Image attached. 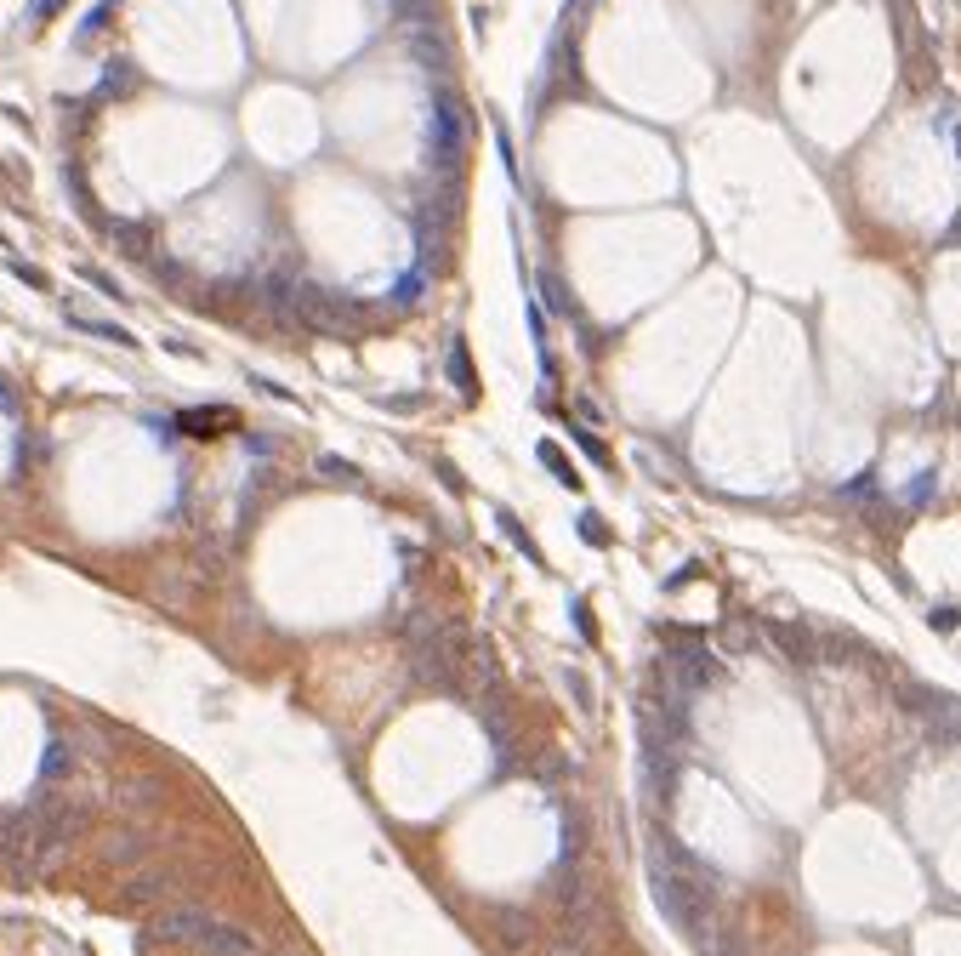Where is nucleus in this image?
I'll return each mask as SVG.
<instances>
[{
  "mask_svg": "<svg viewBox=\"0 0 961 956\" xmlns=\"http://www.w3.org/2000/svg\"><path fill=\"white\" fill-rule=\"evenodd\" d=\"M154 933H160V940H171V945L205 951V956H245V951H250V940H245L240 928L205 917V911H165V917L154 922Z\"/></svg>",
  "mask_w": 961,
  "mask_h": 956,
  "instance_id": "1",
  "label": "nucleus"
},
{
  "mask_svg": "<svg viewBox=\"0 0 961 956\" xmlns=\"http://www.w3.org/2000/svg\"><path fill=\"white\" fill-rule=\"evenodd\" d=\"M466 137H473L466 109H461L450 92H438V97H433V154H438V165H456V160L466 154Z\"/></svg>",
  "mask_w": 961,
  "mask_h": 956,
  "instance_id": "2",
  "label": "nucleus"
},
{
  "mask_svg": "<svg viewBox=\"0 0 961 956\" xmlns=\"http://www.w3.org/2000/svg\"><path fill=\"white\" fill-rule=\"evenodd\" d=\"M672 661L682 666V672H677V684H689V689H706V684H717V661H711L706 649H694V644H677V649H672Z\"/></svg>",
  "mask_w": 961,
  "mask_h": 956,
  "instance_id": "3",
  "label": "nucleus"
},
{
  "mask_svg": "<svg viewBox=\"0 0 961 956\" xmlns=\"http://www.w3.org/2000/svg\"><path fill=\"white\" fill-rule=\"evenodd\" d=\"M177 428L182 433H222V428H233V410H182Z\"/></svg>",
  "mask_w": 961,
  "mask_h": 956,
  "instance_id": "4",
  "label": "nucleus"
},
{
  "mask_svg": "<svg viewBox=\"0 0 961 956\" xmlns=\"http://www.w3.org/2000/svg\"><path fill=\"white\" fill-rule=\"evenodd\" d=\"M69 325L74 330H85V336H103V342H120V348H137V336L125 330V325H109V319H74L69 313Z\"/></svg>",
  "mask_w": 961,
  "mask_h": 956,
  "instance_id": "5",
  "label": "nucleus"
},
{
  "mask_svg": "<svg viewBox=\"0 0 961 956\" xmlns=\"http://www.w3.org/2000/svg\"><path fill=\"white\" fill-rule=\"evenodd\" d=\"M450 381H456V388H461L466 399L478 393V381H473V359H466V342H461V336L450 342Z\"/></svg>",
  "mask_w": 961,
  "mask_h": 956,
  "instance_id": "6",
  "label": "nucleus"
},
{
  "mask_svg": "<svg viewBox=\"0 0 961 956\" xmlns=\"http://www.w3.org/2000/svg\"><path fill=\"white\" fill-rule=\"evenodd\" d=\"M541 467H546L552 478H564L569 490H581V478H574V467L564 461V450H558V444H541Z\"/></svg>",
  "mask_w": 961,
  "mask_h": 956,
  "instance_id": "7",
  "label": "nucleus"
},
{
  "mask_svg": "<svg viewBox=\"0 0 961 956\" xmlns=\"http://www.w3.org/2000/svg\"><path fill=\"white\" fill-rule=\"evenodd\" d=\"M114 245H125L132 257H148V228H137V222H120V228H114Z\"/></svg>",
  "mask_w": 961,
  "mask_h": 956,
  "instance_id": "8",
  "label": "nucleus"
},
{
  "mask_svg": "<svg viewBox=\"0 0 961 956\" xmlns=\"http://www.w3.org/2000/svg\"><path fill=\"white\" fill-rule=\"evenodd\" d=\"M319 473L336 478V484H358V467H353V461H341V456H319Z\"/></svg>",
  "mask_w": 961,
  "mask_h": 956,
  "instance_id": "9",
  "label": "nucleus"
},
{
  "mask_svg": "<svg viewBox=\"0 0 961 956\" xmlns=\"http://www.w3.org/2000/svg\"><path fill=\"white\" fill-rule=\"evenodd\" d=\"M574 444H581V450H586V456H592L597 467H609V444H603V439H597V433H586V428H574Z\"/></svg>",
  "mask_w": 961,
  "mask_h": 956,
  "instance_id": "10",
  "label": "nucleus"
},
{
  "mask_svg": "<svg viewBox=\"0 0 961 956\" xmlns=\"http://www.w3.org/2000/svg\"><path fill=\"white\" fill-rule=\"evenodd\" d=\"M125 86H132V63H114V69L103 74V97H109V92H125Z\"/></svg>",
  "mask_w": 961,
  "mask_h": 956,
  "instance_id": "11",
  "label": "nucleus"
},
{
  "mask_svg": "<svg viewBox=\"0 0 961 956\" xmlns=\"http://www.w3.org/2000/svg\"><path fill=\"white\" fill-rule=\"evenodd\" d=\"M581 529H586V541H592V547H609V524L597 518V513H581Z\"/></svg>",
  "mask_w": 961,
  "mask_h": 956,
  "instance_id": "12",
  "label": "nucleus"
},
{
  "mask_svg": "<svg viewBox=\"0 0 961 956\" xmlns=\"http://www.w3.org/2000/svg\"><path fill=\"white\" fill-rule=\"evenodd\" d=\"M69 769V746H46V780H57Z\"/></svg>",
  "mask_w": 961,
  "mask_h": 956,
  "instance_id": "13",
  "label": "nucleus"
},
{
  "mask_svg": "<svg viewBox=\"0 0 961 956\" xmlns=\"http://www.w3.org/2000/svg\"><path fill=\"white\" fill-rule=\"evenodd\" d=\"M103 24H109V6H97L92 17H85V24H80V40H92V34H97Z\"/></svg>",
  "mask_w": 961,
  "mask_h": 956,
  "instance_id": "14",
  "label": "nucleus"
},
{
  "mask_svg": "<svg viewBox=\"0 0 961 956\" xmlns=\"http://www.w3.org/2000/svg\"><path fill=\"white\" fill-rule=\"evenodd\" d=\"M80 273H85V280H92V285H97L103 296H120V285L109 280V273H97V268H80Z\"/></svg>",
  "mask_w": 961,
  "mask_h": 956,
  "instance_id": "15",
  "label": "nucleus"
},
{
  "mask_svg": "<svg viewBox=\"0 0 961 956\" xmlns=\"http://www.w3.org/2000/svg\"><path fill=\"white\" fill-rule=\"evenodd\" d=\"M57 6H63V0H34V24H46V17H52Z\"/></svg>",
  "mask_w": 961,
  "mask_h": 956,
  "instance_id": "16",
  "label": "nucleus"
},
{
  "mask_svg": "<svg viewBox=\"0 0 961 956\" xmlns=\"http://www.w3.org/2000/svg\"><path fill=\"white\" fill-rule=\"evenodd\" d=\"M0 410H12V393H6V381H0Z\"/></svg>",
  "mask_w": 961,
  "mask_h": 956,
  "instance_id": "17",
  "label": "nucleus"
}]
</instances>
